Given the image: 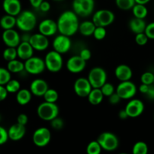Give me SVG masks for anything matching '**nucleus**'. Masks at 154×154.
<instances>
[{
    "label": "nucleus",
    "instance_id": "1",
    "mask_svg": "<svg viewBox=\"0 0 154 154\" xmlns=\"http://www.w3.org/2000/svg\"><path fill=\"white\" fill-rule=\"evenodd\" d=\"M57 31L64 35H74L79 30V18L73 11H65L59 16L57 20Z\"/></svg>",
    "mask_w": 154,
    "mask_h": 154
},
{
    "label": "nucleus",
    "instance_id": "2",
    "mask_svg": "<svg viewBox=\"0 0 154 154\" xmlns=\"http://www.w3.org/2000/svg\"><path fill=\"white\" fill-rule=\"evenodd\" d=\"M37 23V19L33 12L30 11H22L16 17V26L23 32L33 31Z\"/></svg>",
    "mask_w": 154,
    "mask_h": 154
},
{
    "label": "nucleus",
    "instance_id": "3",
    "mask_svg": "<svg viewBox=\"0 0 154 154\" xmlns=\"http://www.w3.org/2000/svg\"><path fill=\"white\" fill-rule=\"evenodd\" d=\"M37 115L41 120L50 122L55 117H58L59 107L56 103L44 102L38 106Z\"/></svg>",
    "mask_w": 154,
    "mask_h": 154
},
{
    "label": "nucleus",
    "instance_id": "4",
    "mask_svg": "<svg viewBox=\"0 0 154 154\" xmlns=\"http://www.w3.org/2000/svg\"><path fill=\"white\" fill-rule=\"evenodd\" d=\"M44 61L47 70L52 73H57L60 72L63 67V60L62 54H59L54 50L47 53Z\"/></svg>",
    "mask_w": 154,
    "mask_h": 154
},
{
    "label": "nucleus",
    "instance_id": "5",
    "mask_svg": "<svg viewBox=\"0 0 154 154\" xmlns=\"http://www.w3.org/2000/svg\"><path fill=\"white\" fill-rule=\"evenodd\" d=\"M97 141L101 145L102 150L106 151H114L119 145L118 137L115 134L110 132H104L100 134Z\"/></svg>",
    "mask_w": 154,
    "mask_h": 154
},
{
    "label": "nucleus",
    "instance_id": "6",
    "mask_svg": "<svg viewBox=\"0 0 154 154\" xmlns=\"http://www.w3.org/2000/svg\"><path fill=\"white\" fill-rule=\"evenodd\" d=\"M72 8L78 17H87L93 13L95 0H73Z\"/></svg>",
    "mask_w": 154,
    "mask_h": 154
},
{
    "label": "nucleus",
    "instance_id": "7",
    "mask_svg": "<svg viewBox=\"0 0 154 154\" xmlns=\"http://www.w3.org/2000/svg\"><path fill=\"white\" fill-rule=\"evenodd\" d=\"M115 20V14L108 9H101L95 12L92 17V22L96 26L107 27L111 25Z\"/></svg>",
    "mask_w": 154,
    "mask_h": 154
},
{
    "label": "nucleus",
    "instance_id": "8",
    "mask_svg": "<svg viewBox=\"0 0 154 154\" xmlns=\"http://www.w3.org/2000/svg\"><path fill=\"white\" fill-rule=\"evenodd\" d=\"M88 80L90 82L92 88H101L107 80V74L101 67H95L89 71Z\"/></svg>",
    "mask_w": 154,
    "mask_h": 154
},
{
    "label": "nucleus",
    "instance_id": "9",
    "mask_svg": "<svg viewBox=\"0 0 154 154\" xmlns=\"http://www.w3.org/2000/svg\"><path fill=\"white\" fill-rule=\"evenodd\" d=\"M45 64L44 60L39 57H32L24 61V71L33 75H40L45 71Z\"/></svg>",
    "mask_w": 154,
    "mask_h": 154
},
{
    "label": "nucleus",
    "instance_id": "10",
    "mask_svg": "<svg viewBox=\"0 0 154 154\" xmlns=\"http://www.w3.org/2000/svg\"><path fill=\"white\" fill-rule=\"evenodd\" d=\"M137 87L131 81H122L116 88V93L121 99H131L137 93Z\"/></svg>",
    "mask_w": 154,
    "mask_h": 154
},
{
    "label": "nucleus",
    "instance_id": "11",
    "mask_svg": "<svg viewBox=\"0 0 154 154\" xmlns=\"http://www.w3.org/2000/svg\"><path fill=\"white\" fill-rule=\"evenodd\" d=\"M51 138V134L46 127L38 128L33 134V142L39 147H44L49 144Z\"/></svg>",
    "mask_w": 154,
    "mask_h": 154
},
{
    "label": "nucleus",
    "instance_id": "12",
    "mask_svg": "<svg viewBox=\"0 0 154 154\" xmlns=\"http://www.w3.org/2000/svg\"><path fill=\"white\" fill-rule=\"evenodd\" d=\"M52 47L54 51H57L59 54H66L71 49V47H72L70 37L64 35H58L53 40Z\"/></svg>",
    "mask_w": 154,
    "mask_h": 154
},
{
    "label": "nucleus",
    "instance_id": "13",
    "mask_svg": "<svg viewBox=\"0 0 154 154\" xmlns=\"http://www.w3.org/2000/svg\"><path fill=\"white\" fill-rule=\"evenodd\" d=\"M125 110L128 117L135 118L143 114L144 111V104L140 99H131L127 103Z\"/></svg>",
    "mask_w": 154,
    "mask_h": 154
},
{
    "label": "nucleus",
    "instance_id": "14",
    "mask_svg": "<svg viewBox=\"0 0 154 154\" xmlns=\"http://www.w3.org/2000/svg\"><path fill=\"white\" fill-rule=\"evenodd\" d=\"M92 87L90 82L85 78H79L75 80L73 85V90L75 94L82 98H85L91 91Z\"/></svg>",
    "mask_w": 154,
    "mask_h": 154
},
{
    "label": "nucleus",
    "instance_id": "15",
    "mask_svg": "<svg viewBox=\"0 0 154 154\" xmlns=\"http://www.w3.org/2000/svg\"><path fill=\"white\" fill-rule=\"evenodd\" d=\"M86 63L87 62L85 61L79 56L75 55L68 59L66 63V67L70 73L79 74L81 73L85 69Z\"/></svg>",
    "mask_w": 154,
    "mask_h": 154
},
{
    "label": "nucleus",
    "instance_id": "16",
    "mask_svg": "<svg viewBox=\"0 0 154 154\" xmlns=\"http://www.w3.org/2000/svg\"><path fill=\"white\" fill-rule=\"evenodd\" d=\"M3 42L7 47L17 48L21 43V35L14 29L4 30L2 35Z\"/></svg>",
    "mask_w": 154,
    "mask_h": 154
},
{
    "label": "nucleus",
    "instance_id": "17",
    "mask_svg": "<svg viewBox=\"0 0 154 154\" xmlns=\"http://www.w3.org/2000/svg\"><path fill=\"white\" fill-rule=\"evenodd\" d=\"M30 44L34 51H44L49 46V40L48 37H46L41 33H35L31 35Z\"/></svg>",
    "mask_w": 154,
    "mask_h": 154
},
{
    "label": "nucleus",
    "instance_id": "18",
    "mask_svg": "<svg viewBox=\"0 0 154 154\" xmlns=\"http://www.w3.org/2000/svg\"><path fill=\"white\" fill-rule=\"evenodd\" d=\"M38 29H39V32L46 37L54 35L58 32L57 22L51 19H45L41 21Z\"/></svg>",
    "mask_w": 154,
    "mask_h": 154
},
{
    "label": "nucleus",
    "instance_id": "19",
    "mask_svg": "<svg viewBox=\"0 0 154 154\" xmlns=\"http://www.w3.org/2000/svg\"><path fill=\"white\" fill-rule=\"evenodd\" d=\"M48 84L45 80L36 78L33 80L30 86V90L32 94L37 97H43L45 92L48 90Z\"/></svg>",
    "mask_w": 154,
    "mask_h": 154
},
{
    "label": "nucleus",
    "instance_id": "20",
    "mask_svg": "<svg viewBox=\"0 0 154 154\" xmlns=\"http://www.w3.org/2000/svg\"><path fill=\"white\" fill-rule=\"evenodd\" d=\"M2 8L6 14L17 17L22 11V6L20 0H3Z\"/></svg>",
    "mask_w": 154,
    "mask_h": 154
},
{
    "label": "nucleus",
    "instance_id": "21",
    "mask_svg": "<svg viewBox=\"0 0 154 154\" xmlns=\"http://www.w3.org/2000/svg\"><path fill=\"white\" fill-rule=\"evenodd\" d=\"M16 48L18 58L22 61H26L33 56L34 49L31 46L30 42H21Z\"/></svg>",
    "mask_w": 154,
    "mask_h": 154
},
{
    "label": "nucleus",
    "instance_id": "22",
    "mask_svg": "<svg viewBox=\"0 0 154 154\" xmlns=\"http://www.w3.org/2000/svg\"><path fill=\"white\" fill-rule=\"evenodd\" d=\"M8 138L11 141H18L22 139L26 134L25 126L16 123L11 125L8 130Z\"/></svg>",
    "mask_w": 154,
    "mask_h": 154
},
{
    "label": "nucleus",
    "instance_id": "23",
    "mask_svg": "<svg viewBox=\"0 0 154 154\" xmlns=\"http://www.w3.org/2000/svg\"><path fill=\"white\" fill-rule=\"evenodd\" d=\"M114 74L116 78L120 82H122V81H130L132 78L133 72L132 69L128 65L120 64L116 68Z\"/></svg>",
    "mask_w": 154,
    "mask_h": 154
},
{
    "label": "nucleus",
    "instance_id": "24",
    "mask_svg": "<svg viewBox=\"0 0 154 154\" xmlns=\"http://www.w3.org/2000/svg\"><path fill=\"white\" fill-rule=\"evenodd\" d=\"M146 26V23L144 19H139V18L134 17L128 23V27L130 30L134 34L144 32L145 28Z\"/></svg>",
    "mask_w": 154,
    "mask_h": 154
},
{
    "label": "nucleus",
    "instance_id": "25",
    "mask_svg": "<svg viewBox=\"0 0 154 154\" xmlns=\"http://www.w3.org/2000/svg\"><path fill=\"white\" fill-rule=\"evenodd\" d=\"M95 28H96V26L92 22V20H85L79 23L78 31L82 35L89 37V36L93 35Z\"/></svg>",
    "mask_w": 154,
    "mask_h": 154
},
{
    "label": "nucleus",
    "instance_id": "26",
    "mask_svg": "<svg viewBox=\"0 0 154 154\" xmlns=\"http://www.w3.org/2000/svg\"><path fill=\"white\" fill-rule=\"evenodd\" d=\"M32 93L28 89H21L16 93V101L20 105H26L30 103L32 99Z\"/></svg>",
    "mask_w": 154,
    "mask_h": 154
},
{
    "label": "nucleus",
    "instance_id": "27",
    "mask_svg": "<svg viewBox=\"0 0 154 154\" xmlns=\"http://www.w3.org/2000/svg\"><path fill=\"white\" fill-rule=\"evenodd\" d=\"M104 95L101 92V89L99 88H93L88 96H87L88 101L92 105H98L102 102L104 99Z\"/></svg>",
    "mask_w": 154,
    "mask_h": 154
},
{
    "label": "nucleus",
    "instance_id": "28",
    "mask_svg": "<svg viewBox=\"0 0 154 154\" xmlns=\"http://www.w3.org/2000/svg\"><path fill=\"white\" fill-rule=\"evenodd\" d=\"M0 26L3 30L11 29L16 26V17L5 14L0 18Z\"/></svg>",
    "mask_w": 154,
    "mask_h": 154
},
{
    "label": "nucleus",
    "instance_id": "29",
    "mask_svg": "<svg viewBox=\"0 0 154 154\" xmlns=\"http://www.w3.org/2000/svg\"><path fill=\"white\" fill-rule=\"evenodd\" d=\"M7 69L11 73H21L24 71V63L21 60L15 59L11 61L8 62Z\"/></svg>",
    "mask_w": 154,
    "mask_h": 154
},
{
    "label": "nucleus",
    "instance_id": "30",
    "mask_svg": "<svg viewBox=\"0 0 154 154\" xmlns=\"http://www.w3.org/2000/svg\"><path fill=\"white\" fill-rule=\"evenodd\" d=\"M132 14L134 17L139 19H144L148 14V10L145 5L135 4L132 8Z\"/></svg>",
    "mask_w": 154,
    "mask_h": 154
},
{
    "label": "nucleus",
    "instance_id": "31",
    "mask_svg": "<svg viewBox=\"0 0 154 154\" xmlns=\"http://www.w3.org/2000/svg\"><path fill=\"white\" fill-rule=\"evenodd\" d=\"M45 102H51V103H56L57 101L58 100L59 94L57 90L54 89L48 88V90L45 92V93L43 96Z\"/></svg>",
    "mask_w": 154,
    "mask_h": 154
},
{
    "label": "nucleus",
    "instance_id": "32",
    "mask_svg": "<svg viewBox=\"0 0 154 154\" xmlns=\"http://www.w3.org/2000/svg\"><path fill=\"white\" fill-rule=\"evenodd\" d=\"M2 57L5 61L9 62L18 58V53L16 48L7 47L2 53Z\"/></svg>",
    "mask_w": 154,
    "mask_h": 154
},
{
    "label": "nucleus",
    "instance_id": "33",
    "mask_svg": "<svg viewBox=\"0 0 154 154\" xmlns=\"http://www.w3.org/2000/svg\"><path fill=\"white\" fill-rule=\"evenodd\" d=\"M115 2L118 8L122 11L131 10L136 4L134 0H115Z\"/></svg>",
    "mask_w": 154,
    "mask_h": 154
},
{
    "label": "nucleus",
    "instance_id": "34",
    "mask_svg": "<svg viewBox=\"0 0 154 154\" xmlns=\"http://www.w3.org/2000/svg\"><path fill=\"white\" fill-rule=\"evenodd\" d=\"M148 146L143 141H137L132 147V154H147Z\"/></svg>",
    "mask_w": 154,
    "mask_h": 154
},
{
    "label": "nucleus",
    "instance_id": "35",
    "mask_svg": "<svg viewBox=\"0 0 154 154\" xmlns=\"http://www.w3.org/2000/svg\"><path fill=\"white\" fill-rule=\"evenodd\" d=\"M8 93H17L21 90V84L18 80L11 79L5 85Z\"/></svg>",
    "mask_w": 154,
    "mask_h": 154
},
{
    "label": "nucleus",
    "instance_id": "36",
    "mask_svg": "<svg viewBox=\"0 0 154 154\" xmlns=\"http://www.w3.org/2000/svg\"><path fill=\"white\" fill-rule=\"evenodd\" d=\"M101 150H102V148L97 140L89 142L86 147L87 154H101Z\"/></svg>",
    "mask_w": 154,
    "mask_h": 154
},
{
    "label": "nucleus",
    "instance_id": "37",
    "mask_svg": "<svg viewBox=\"0 0 154 154\" xmlns=\"http://www.w3.org/2000/svg\"><path fill=\"white\" fill-rule=\"evenodd\" d=\"M11 79V73L5 68L0 67V85L5 86Z\"/></svg>",
    "mask_w": 154,
    "mask_h": 154
},
{
    "label": "nucleus",
    "instance_id": "38",
    "mask_svg": "<svg viewBox=\"0 0 154 154\" xmlns=\"http://www.w3.org/2000/svg\"><path fill=\"white\" fill-rule=\"evenodd\" d=\"M100 89H101L104 96H106V97H109L116 92V88L111 83H109L107 81Z\"/></svg>",
    "mask_w": 154,
    "mask_h": 154
},
{
    "label": "nucleus",
    "instance_id": "39",
    "mask_svg": "<svg viewBox=\"0 0 154 154\" xmlns=\"http://www.w3.org/2000/svg\"><path fill=\"white\" fill-rule=\"evenodd\" d=\"M140 81L141 84L152 85L154 82V74L151 72H144L140 76Z\"/></svg>",
    "mask_w": 154,
    "mask_h": 154
},
{
    "label": "nucleus",
    "instance_id": "40",
    "mask_svg": "<svg viewBox=\"0 0 154 154\" xmlns=\"http://www.w3.org/2000/svg\"><path fill=\"white\" fill-rule=\"evenodd\" d=\"M106 35H107V29H106V27L96 26L93 33L94 38L96 40H103L106 37Z\"/></svg>",
    "mask_w": 154,
    "mask_h": 154
},
{
    "label": "nucleus",
    "instance_id": "41",
    "mask_svg": "<svg viewBox=\"0 0 154 154\" xmlns=\"http://www.w3.org/2000/svg\"><path fill=\"white\" fill-rule=\"evenodd\" d=\"M51 123V126L55 130H60L64 126V122H63V119L60 118V117H57L54 119H53L52 120L50 121Z\"/></svg>",
    "mask_w": 154,
    "mask_h": 154
},
{
    "label": "nucleus",
    "instance_id": "42",
    "mask_svg": "<svg viewBox=\"0 0 154 154\" xmlns=\"http://www.w3.org/2000/svg\"><path fill=\"white\" fill-rule=\"evenodd\" d=\"M149 38H147V36L146 35L144 32L138 33V34H136L135 38H134V41H135L136 44L140 46H143V45H146L147 43Z\"/></svg>",
    "mask_w": 154,
    "mask_h": 154
},
{
    "label": "nucleus",
    "instance_id": "43",
    "mask_svg": "<svg viewBox=\"0 0 154 154\" xmlns=\"http://www.w3.org/2000/svg\"><path fill=\"white\" fill-rule=\"evenodd\" d=\"M144 33L149 39H154V22L146 24Z\"/></svg>",
    "mask_w": 154,
    "mask_h": 154
},
{
    "label": "nucleus",
    "instance_id": "44",
    "mask_svg": "<svg viewBox=\"0 0 154 154\" xmlns=\"http://www.w3.org/2000/svg\"><path fill=\"white\" fill-rule=\"evenodd\" d=\"M9 139L8 130L5 129L4 127L0 126V145L5 144Z\"/></svg>",
    "mask_w": 154,
    "mask_h": 154
},
{
    "label": "nucleus",
    "instance_id": "45",
    "mask_svg": "<svg viewBox=\"0 0 154 154\" xmlns=\"http://www.w3.org/2000/svg\"><path fill=\"white\" fill-rule=\"evenodd\" d=\"M79 56L82 59L85 60V61H88L89 60L91 57V52L89 49L88 48H83V49L81 50V51L79 52Z\"/></svg>",
    "mask_w": 154,
    "mask_h": 154
},
{
    "label": "nucleus",
    "instance_id": "46",
    "mask_svg": "<svg viewBox=\"0 0 154 154\" xmlns=\"http://www.w3.org/2000/svg\"><path fill=\"white\" fill-rule=\"evenodd\" d=\"M28 120L29 119L27 114H21L18 116L17 123L21 125H23V126H26L27 124V123H28Z\"/></svg>",
    "mask_w": 154,
    "mask_h": 154
},
{
    "label": "nucleus",
    "instance_id": "47",
    "mask_svg": "<svg viewBox=\"0 0 154 154\" xmlns=\"http://www.w3.org/2000/svg\"><path fill=\"white\" fill-rule=\"evenodd\" d=\"M108 98H109V102H110L111 105H116V104L120 102V101L122 100L116 92H115L113 94H112L110 96H109Z\"/></svg>",
    "mask_w": 154,
    "mask_h": 154
},
{
    "label": "nucleus",
    "instance_id": "48",
    "mask_svg": "<svg viewBox=\"0 0 154 154\" xmlns=\"http://www.w3.org/2000/svg\"><path fill=\"white\" fill-rule=\"evenodd\" d=\"M8 94V93L5 87L2 85H0V102L4 101L7 98Z\"/></svg>",
    "mask_w": 154,
    "mask_h": 154
},
{
    "label": "nucleus",
    "instance_id": "49",
    "mask_svg": "<svg viewBox=\"0 0 154 154\" xmlns=\"http://www.w3.org/2000/svg\"><path fill=\"white\" fill-rule=\"evenodd\" d=\"M39 8L40 9L41 11L48 12V11H49V10L51 9V5H50V3L48 2L43 1L42 2V4L40 5V6H39Z\"/></svg>",
    "mask_w": 154,
    "mask_h": 154
},
{
    "label": "nucleus",
    "instance_id": "50",
    "mask_svg": "<svg viewBox=\"0 0 154 154\" xmlns=\"http://www.w3.org/2000/svg\"><path fill=\"white\" fill-rule=\"evenodd\" d=\"M146 96L149 99H151V100H154V84H152V85H149V89H148V91L146 92Z\"/></svg>",
    "mask_w": 154,
    "mask_h": 154
},
{
    "label": "nucleus",
    "instance_id": "51",
    "mask_svg": "<svg viewBox=\"0 0 154 154\" xmlns=\"http://www.w3.org/2000/svg\"><path fill=\"white\" fill-rule=\"evenodd\" d=\"M43 1L44 0H29L31 6L34 8H39V6H40V5L42 4Z\"/></svg>",
    "mask_w": 154,
    "mask_h": 154
},
{
    "label": "nucleus",
    "instance_id": "52",
    "mask_svg": "<svg viewBox=\"0 0 154 154\" xmlns=\"http://www.w3.org/2000/svg\"><path fill=\"white\" fill-rule=\"evenodd\" d=\"M30 38H31V35L30 34V32H24V34H22V35H21V41L24 42H30Z\"/></svg>",
    "mask_w": 154,
    "mask_h": 154
},
{
    "label": "nucleus",
    "instance_id": "53",
    "mask_svg": "<svg viewBox=\"0 0 154 154\" xmlns=\"http://www.w3.org/2000/svg\"><path fill=\"white\" fill-rule=\"evenodd\" d=\"M149 85H146V84H141L139 87V91L142 93V94H146V92L148 91V89H149Z\"/></svg>",
    "mask_w": 154,
    "mask_h": 154
},
{
    "label": "nucleus",
    "instance_id": "54",
    "mask_svg": "<svg viewBox=\"0 0 154 154\" xmlns=\"http://www.w3.org/2000/svg\"><path fill=\"white\" fill-rule=\"evenodd\" d=\"M118 116H119V117L121 119V120H123L129 118L125 109L121 110V111L119 112V114H118Z\"/></svg>",
    "mask_w": 154,
    "mask_h": 154
},
{
    "label": "nucleus",
    "instance_id": "55",
    "mask_svg": "<svg viewBox=\"0 0 154 154\" xmlns=\"http://www.w3.org/2000/svg\"><path fill=\"white\" fill-rule=\"evenodd\" d=\"M136 4H140V5H146L149 2L150 0H134Z\"/></svg>",
    "mask_w": 154,
    "mask_h": 154
},
{
    "label": "nucleus",
    "instance_id": "56",
    "mask_svg": "<svg viewBox=\"0 0 154 154\" xmlns=\"http://www.w3.org/2000/svg\"><path fill=\"white\" fill-rule=\"evenodd\" d=\"M53 1H56V2H60V1H63V0H53Z\"/></svg>",
    "mask_w": 154,
    "mask_h": 154
},
{
    "label": "nucleus",
    "instance_id": "57",
    "mask_svg": "<svg viewBox=\"0 0 154 154\" xmlns=\"http://www.w3.org/2000/svg\"><path fill=\"white\" fill-rule=\"evenodd\" d=\"M119 154H128V153H119Z\"/></svg>",
    "mask_w": 154,
    "mask_h": 154
},
{
    "label": "nucleus",
    "instance_id": "58",
    "mask_svg": "<svg viewBox=\"0 0 154 154\" xmlns=\"http://www.w3.org/2000/svg\"><path fill=\"white\" fill-rule=\"evenodd\" d=\"M0 120H1V116H0Z\"/></svg>",
    "mask_w": 154,
    "mask_h": 154
},
{
    "label": "nucleus",
    "instance_id": "59",
    "mask_svg": "<svg viewBox=\"0 0 154 154\" xmlns=\"http://www.w3.org/2000/svg\"><path fill=\"white\" fill-rule=\"evenodd\" d=\"M153 84H154V82H153Z\"/></svg>",
    "mask_w": 154,
    "mask_h": 154
}]
</instances>
